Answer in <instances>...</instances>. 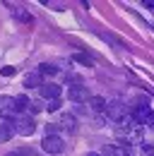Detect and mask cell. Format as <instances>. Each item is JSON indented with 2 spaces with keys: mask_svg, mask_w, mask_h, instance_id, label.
Wrapping results in <instances>:
<instances>
[{
  "mask_svg": "<svg viewBox=\"0 0 154 156\" xmlns=\"http://www.w3.org/2000/svg\"><path fill=\"white\" fill-rule=\"evenodd\" d=\"M0 75H2V77H12V75H15V67H2Z\"/></svg>",
  "mask_w": 154,
  "mask_h": 156,
  "instance_id": "18",
  "label": "cell"
},
{
  "mask_svg": "<svg viewBox=\"0 0 154 156\" xmlns=\"http://www.w3.org/2000/svg\"><path fill=\"white\" fill-rule=\"evenodd\" d=\"M29 103H31V101H29L27 96H17V98H15V108H17V115H22V113L29 108Z\"/></svg>",
  "mask_w": 154,
  "mask_h": 156,
  "instance_id": "13",
  "label": "cell"
},
{
  "mask_svg": "<svg viewBox=\"0 0 154 156\" xmlns=\"http://www.w3.org/2000/svg\"><path fill=\"white\" fill-rule=\"evenodd\" d=\"M101 156H128V151H125V147H120V144H106V147L101 149Z\"/></svg>",
  "mask_w": 154,
  "mask_h": 156,
  "instance_id": "9",
  "label": "cell"
},
{
  "mask_svg": "<svg viewBox=\"0 0 154 156\" xmlns=\"http://www.w3.org/2000/svg\"><path fill=\"white\" fill-rule=\"evenodd\" d=\"M15 135V125H12V120H2L0 122V142H10Z\"/></svg>",
  "mask_w": 154,
  "mask_h": 156,
  "instance_id": "8",
  "label": "cell"
},
{
  "mask_svg": "<svg viewBox=\"0 0 154 156\" xmlns=\"http://www.w3.org/2000/svg\"><path fill=\"white\" fill-rule=\"evenodd\" d=\"M63 137H58V135H46L43 137V142H41V149L46 151V154H60L63 151Z\"/></svg>",
  "mask_w": 154,
  "mask_h": 156,
  "instance_id": "3",
  "label": "cell"
},
{
  "mask_svg": "<svg viewBox=\"0 0 154 156\" xmlns=\"http://www.w3.org/2000/svg\"><path fill=\"white\" fill-rule=\"evenodd\" d=\"M38 75H58V67L56 65H38Z\"/></svg>",
  "mask_w": 154,
  "mask_h": 156,
  "instance_id": "15",
  "label": "cell"
},
{
  "mask_svg": "<svg viewBox=\"0 0 154 156\" xmlns=\"http://www.w3.org/2000/svg\"><path fill=\"white\" fill-rule=\"evenodd\" d=\"M58 127H63V130H68V132H75V130H77L75 115H72V113H63L60 122H58Z\"/></svg>",
  "mask_w": 154,
  "mask_h": 156,
  "instance_id": "10",
  "label": "cell"
},
{
  "mask_svg": "<svg viewBox=\"0 0 154 156\" xmlns=\"http://www.w3.org/2000/svg\"><path fill=\"white\" fill-rule=\"evenodd\" d=\"M106 113H108V118H111L113 122H118L120 118L128 115V108H125L120 101H111V103H106Z\"/></svg>",
  "mask_w": 154,
  "mask_h": 156,
  "instance_id": "5",
  "label": "cell"
},
{
  "mask_svg": "<svg viewBox=\"0 0 154 156\" xmlns=\"http://www.w3.org/2000/svg\"><path fill=\"white\" fill-rule=\"evenodd\" d=\"M87 103H89V108H92L94 113H104V111H106V101H104L101 96H89Z\"/></svg>",
  "mask_w": 154,
  "mask_h": 156,
  "instance_id": "11",
  "label": "cell"
},
{
  "mask_svg": "<svg viewBox=\"0 0 154 156\" xmlns=\"http://www.w3.org/2000/svg\"><path fill=\"white\" fill-rule=\"evenodd\" d=\"M12 125H15V132H19L22 137L34 135V130H36V122H34L31 115H17L12 120Z\"/></svg>",
  "mask_w": 154,
  "mask_h": 156,
  "instance_id": "1",
  "label": "cell"
},
{
  "mask_svg": "<svg viewBox=\"0 0 154 156\" xmlns=\"http://www.w3.org/2000/svg\"><path fill=\"white\" fill-rule=\"evenodd\" d=\"M68 98H70L72 103H87V98H89V91H87V87H84V84H75V87H70V91H68Z\"/></svg>",
  "mask_w": 154,
  "mask_h": 156,
  "instance_id": "6",
  "label": "cell"
},
{
  "mask_svg": "<svg viewBox=\"0 0 154 156\" xmlns=\"http://www.w3.org/2000/svg\"><path fill=\"white\" fill-rule=\"evenodd\" d=\"M0 115L5 118V120H15L17 118V108H15V98L12 96L0 98Z\"/></svg>",
  "mask_w": 154,
  "mask_h": 156,
  "instance_id": "4",
  "label": "cell"
},
{
  "mask_svg": "<svg viewBox=\"0 0 154 156\" xmlns=\"http://www.w3.org/2000/svg\"><path fill=\"white\" fill-rule=\"evenodd\" d=\"M72 60H75V62H82V65H87V67H92V65H94V60L89 58L87 53H75V55H72Z\"/></svg>",
  "mask_w": 154,
  "mask_h": 156,
  "instance_id": "14",
  "label": "cell"
},
{
  "mask_svg": "<svg viewBox=\"0 0 154 156\" xmlns=\"http://www.w3.org/2000/svg\"><path fill=\"white\" fill-rule=\"evenodd\" d=\"M41 84H43V79H41L38 72H29V75L24 77V87H27V89H36V87H41Z\"/></svg>",
  "mask_w": 154,
  "mask_h": 156,
  "instance_id": "12",
  "label": "cell"
},
{
  "mask_svg": "<svg viewBox=\"0 0 154 156\" xmlns=\"http://www.w3.org/2000/svg\"><path fill=\"white\" fill-rule=\"evenodd\" d=\"M60 84H41L38 87V94L43 98H48V101H53V98H60Z\"/></svg>",
  "mask_w": 154,
  "mask_h": 156,
  "instance_id": "7",
  "label": "cell"
},
{
  "mask_svg": "<svg viewBox=\"0 0 154 156\" xmlns=\"http://www.w3.org/2000/svg\"><path fill=\"white\" fill-rule=\"evenodd\" d=\"M130 118H133L137 125H147L149 118H152V108H149L147 103H135L133 111H130Z\"/></svg>",
  "mask_w": 154,
  "mask_h": 156,
  "instance_id": "2",
  "label": "cell"
},
{
  "mask_svg": "<svg viewBox=\"0 0 154 156\" xmlns=\"http://www.w3.org/2000/svg\"><path fill=\"white\" fill-rule=\"evenodd\" d=\"M15 17H17V20H22V22H31V17H29V12H27V10H22V7H15Z\"/></svg>",
  "mask_w": 154,
  "mask_h": 156,
  "instance_id": "16",
  "label": "cell"
},
{
  "mask_svg": "<svg viewBox=\"0 0 154 156\" xmlns=\"http://www.w3.org/2000/svg\"><path fill=\"white\" fill-rule=\"evenodd\" d=\"M51 113H56L58 108H60V98H53V101H48V106H46Z\"/></svg>",
  "mask_w": 154,
  "mask_h": 156,
  "instance_id": "17",
  "label": "cell"
},
{
  "mask_svg": "<svg viewBox=\"0 0 154 156\" xmlns=\"http://www.w3.org/2000/svg\"><path fill=\"white\" fill-rule=\"evenodd\" d=\"M142 156H154V147H142Z\"/></svg>",
  "mask_w": 154,
  "mask_h": 156,
  "instance_id": "19",
  "label": "cell"
},
{
  "mask_svg": "<svg viewBox=\"0 0 154 156\" xmlns=\"http://www.w3.org/2000/svg\"><path fill=\"white\" fill-rule=\"evenodd\" d=\"M87 156H101V154H94V151H89V154H87Z\"/></svg>",
  "mask_w": 154,
  "mask_h": 156,
  "instance_id": "20",
  "label": "cell"
}]
</instances>
